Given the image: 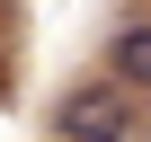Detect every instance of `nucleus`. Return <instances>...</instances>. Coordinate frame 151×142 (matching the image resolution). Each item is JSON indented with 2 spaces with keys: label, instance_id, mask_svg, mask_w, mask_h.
<instances>
[{
  "label": "nucleus",
  "instance_id": "obj_1",
  "mask_svg": "<svg viewBox=\"0 0 151 142\" xmlns=\"http://www.w3.org/2000/svg\"><path fill=\"white\" fill-rule=\"evenodd\" d=\"M142 115H133V89L124 80H80L53 98V142H133Z\"/></svg>",
  "mask_w": 151,
  "mask_h": 142
},
{
  "label": "nucleus",
  "instance_id": "obj_2",
  "mask_svg": "<svg viewBox=\"0 0 151 142\" xmlns=\"http://www.w3.org/2000/svg\"><path fill=\"white\" fill-rule=\"evenodd\" d=\"M107 80H124V89H151V18H124V27L107 36Z\"/></svg>",
  "mask_w": 151,
  "mask_h": 142
}]
</instances>
